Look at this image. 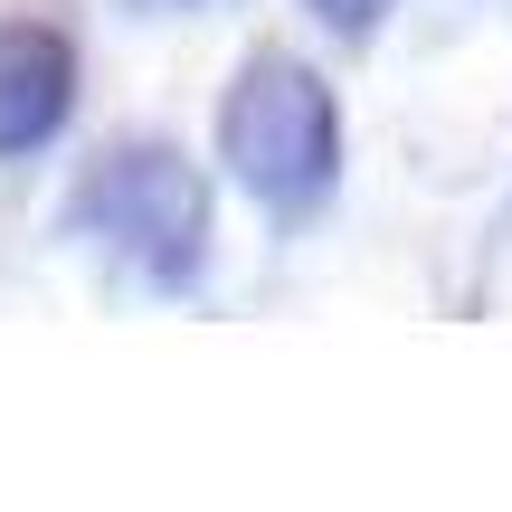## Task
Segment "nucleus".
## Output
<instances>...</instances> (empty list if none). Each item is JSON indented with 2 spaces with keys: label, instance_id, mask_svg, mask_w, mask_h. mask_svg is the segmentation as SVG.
Wrapping results in <instances>:
<instances>
[{
  "label": "nucleus",
  "instance_id": "nucleus-1",
  "mask_svg": "<svg viewBox=\"0 0 512 512\" xmlns=\"http://www.w3.org/2000/svg\"><path fill=\"white\" fill-rule=\"evenodd\" d=\"M67 228L95 256H114L124 275H143L162 294H190L209 266V181L181 143L133 133V143H105L86 162V181L67 190Z\"/></svg>",
  "mask_w": 512,
  "mask_h": 512
},
{
  "label": "nucleus",
  "instance_id": "nucleus-2",
  "mask_svg": "<svg viewBox=\"0 0 512 512\" xmlns=\"http://www.w3.org/2000/svg\"><path fill=\"white\" fill-rule=\"evenodd\" d=\"M219 162L275 219L323 209L332 181H342V105H332V86L304 57L256 48L238 67V86L219 95Z\"/></svg>",
  "mask_w": 512,
  "mask_h": 512
},
{
  "label": "nucleus",
  "instance_id": "nucleus-3",
  "mask_svg": "<svg viewBox=\"0 0 512 512\" xmlns=\"http://www.w3.org/2000/svg\"><path fill=\"white\" fill-rule=\"evenodd\" d=\"M76 114V38L57 19H0V162H29Z\"/></svg>",
  "mask_w": 512,
  "mask_h": 512
},
{
  "label": "nucleus",
  "instance_id": "nucleus-4",
  "mask_svg": "<svg viewBox=\"0 0 512 512\" xmlns=\"http://www.w3.org/2000/svg\"><path fill=\"white\" fill-rule=\"evenodd\" d=\"M304 10L323 19L332 38H370V29H380V19H389V0H304Z\"/></svg>",
  "mask_w": 512,
  "mask_h": 512
},
{
  "label": "nucleus",
  "instance_id": "nucleus-5",
  "mask_svg": "<svg viewBox=\"0 0 512 512\" xmlns=\"http://www.w3.org/2000/svg\"><path fill=\"white\" fill-rule=\"evenodd\" d=\"M133 10H219V0H133Z\"/></svg>",
  "mask_w": 512,
  "mask_h": 512
}]
</instances>
